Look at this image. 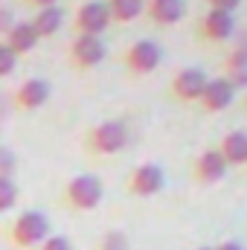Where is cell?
Segmentation results:
<instances>
[{"instance_id":"52a82bcc","label":"cell","mask_w":247,"mask_h":250,"mask_svg":"<svg viewBox=\"0 0 247 250\" xmlns=\"http://www.w3.org/2000/svg\"><path fill=\"white\" fill-rule=\"evenodd\" d=\"M198 35L206 44H224L236 35V15L221 12V9H206L204 18L198 21Z\"/></svg>"},{"instance_id":"7a4b0ae2","label":"cell","mask_w":247,"mask_h":250,"mask_svg":"<svg viewBox=\"0 0 247 250\" xmlns=\"http://www.w3.org/2000/svg\"><path fill=\"white\" fill-rule=\"evenodd\" d=\"M47 236H50V218L41 209H26L9 224V242L21 250L41 248Z\"/></svg>"},{"instance_id":"e0dca14e","label":"cell","mask_w":247,"mask_h":250,"mask_svg":"<svg viewBox=\"0 0 247 250\" xmlns=\"http://www.w3.org/2000/svg\"><path fill=\"white\" fill-rule=\"evenodd\" d=\"M29 23L35 26L38 38H53V35H59V32H62V26H64V9H62V6L38 9V12H35V18H32Z\"/></svg>"},{"instance_id":"8992f818","label":"cell","mask_w":247,"mask_h":250,"mask_svg":"<svg viewBox=\"0 0 247 250\" xmlns=\"http://www.w3.org/2000/svg\"><path fill=\"white\" fill-rule=\"evenodd\" d=\"M111 12H108V3L105 0H87L76 9V18H73V26L79 35H93V38H102V32L111 26Z\"/></svg>"},{"instance_id":"7402d4cb","label":"cell","mask_w":247,"mask_h":250,"mask_svg":"<svg viewBox=\"0 0 247 250\" xmlns=\"http://www.w3.org/2000/svg\"><path fill=\"white\" fill-rule=\"evenodd\" d=\"M15 67H18V56L6 47V41H0V79L12 76V73H15Z\"/></svg>"},{"instance_id":"9a60e30c","label":"cell","mask_w":247,"mask_h":250,"mask_svg":"<svg viewBox=\"0 0 247 250\" xmlns=\"http://www.w3.org/2000/svg\"><path fill=\"white\" fill-rule=\"evenodd\" d=\"M215 148L221 151L227 166H236V169L247 166V131H227Z\"/></svg>"},{"instance_id":"484cf974","label":"cell","mask_w":247,"mask_h":250,"mask_svg":"<svg viewBox=\"0 0 247 250\" xmlns=\"http://www.w3.org/2000/svg\"><path fill=\"white\" fill-rule=\"evenodd\" d=\"M215 250H245V245H242V242H236V239H227V242L215 245Z\"/></svg>"},{"instance_id":"2e32d148","label":"cell","mask_w":247,"mask_h":250,"mask_svg":"<svg viewBox=\"0 0 247 250\" xmlns=\"http://www.w3.org/2000/svg\"><path fill=\"white\" fill-rule=\"evenodd\" d=\"M224 79L233 84V90H239V87H247V38L245 41H239L230 53H227V59H224Z\"/></svg>"},{"instance_id":"277c9868","label":"cell","mask_w":247,"mask_h":250,"mask_svg":"<svg viewBox=\"0 0 247 250\" xmlns=\"http://www.w3.org/2000/svg\"><path fill=\"white\" fill-rule=\"evenodd\" d=\"M160 62H163V47H160L157 41H148V38L134 41V44L123 53L125 70L134 73V76H148V73H154V70L160 67Z\"/></svg>"},{"instance_id":"ffe728a7","label":"cell","mask_w":247,"mask_h":250,"mask_svg":"<svg viewBox=\"0 0 247 250\" xmlns=\"http://www.w3.org/2000/svg\"><path fill=\"white\" fill-rule=\"evenodd\" d=\"M99 250H131L128 245V236L120 230H108L102 239H99Z\"/></svg>"},{"instance_id":"83f0119b","label":"cell","mask_w":247,"mask_h":250,"mask_svg":"<svg viewBox=\"0 0 247 250\" xmlns=\"http://www.w3.org/2000/svg\"><path fill=\"white\" fill-rule=\"evenodd\" d=\"M242 105H245V111H247V93H245V99H242Z\"/></svg>"},{"instance_id":"d6986e66","label":"cell","mask_w":247,"mask_h":250,"mask_svg":"<svg viewBox=\"0 0 247 250\" xmlns=\"http://www.w3.org/2000/svg\"><path fill=\"white\" fill-rule=\"evenodd\" d=\"M18 204V184L12 178H0V212L15 209Z\"/></svg>"},{"instance_id":"3957f363","label":"cell","mask_w":247,"mask_h":250,"mask_svg":"<svg viewBox=\"0 0 247 250\" xmlns=\"http://www.w3.org/2000/svg\"><path fill=\"white\" fill-rule=\"evenodd\" d=\"M102 195H105V187L96 175H76L64 184L62 201L64 207H70L76 212H90L102 204Z\"/></svg>"},{"instance_id":"d4e9b609","label":"cell","mask_w":247,"mask_h":250,"mask_svg":"<svg viewBox=\"0 0 247 250\" xmlns=\"http://www.w3.org/2000/svg\"><path fill=\"white\" fill-rule=\"evenodd\" d=\"M209 3V9H221V12H233V9H239V3L242 0H206Z\"/></svg>"},{"instance_id":"6da1fadb","label":"cell","mask_w":247,"mask_h":250,"mask_svg":"<svg viewBox=\"0 0 247 250\" xmlns=\"http://www.w3.org/2000/svg\"><path fill=\"white\" fill-rule=\"evenodd\" d=\"M128 140H131V131L125 120H102L87 128L84 148L87 154H96V157H114L128 146Z\"/></svg>"},{"instance_id":"5b68a950","label":"cell","mask_w":247,"mask_h":250,"mask_svg":"<svg viewBox=\"0 0 247 250\" xmlns=\"http://www.w3.org/2000/svg\"><path fill=\"white\" fill-rule=\"evenodd\" d=\"M163 187H166V172L160 163H140L128 172V181H125V189L134 198H151L163 192Z\"/></svg>"},{"instance_id":"9c48e42d","label":"cell","mask_w":247,"mask_h":250,"mask_svg":"<svg viewBox=\"0 0 247 250\" xmlns=\"http://www.w3.org/2000/svg\"><path fill=\"white\" fill-rule=\"evenodd\" d=\"M206 82H209V76L201 67H184V70H178L172 76L169 90H172V96L178 102H198L204 87H206Z\"/></svg>"},{"instance_id":"ba28073f","label":"cell","mask_w":247,"mask_h":250,"mask_svg":"<svg viewBox=\"0 0 247 250\" xmlns=\"http://www.w3.org/2000/svg\"><path fill=\"white\" fill-rule=\"evenodd\" d=\"M108 56V47L102 38H93V35H76L73 44H70V64L76 70H93L105 62Z\"/></svg>"},{"instance_id":"f1b7e54d","label":"cell","mask_w":247,"mask_h":250,"mask_svg":"<svg viewBox=\"0 0 247 250\" xmlns=\"http://www.w3.org/2000/svg\"><path fill=\"white\" fill-rule=\"evenodd\" d=\"M198 250H215V248H198Z\"/></svg>"},{"instance_id":"8fae6325","label":"cell","mask_w":247,"mask_h":250,"mask_svg":"<svg viewBox=\"0 0 247 250\" xmlns=\"http://www.w3.org/2000/svg\"><path fill=\"white\" fill-rule=\"evenodd\" d=\"M227 169L230 166H227V160L221 157L218 148H204L195 157V163H192V178L198 184H204V187H212V184H218V181L227 178Z\"/></svg>"},{"instance_id":"4316f807","label":"cell","mask_w":247,"mask_h":250,"mask_svg":"<svg viewBox=\"0 0 247 250\" xmlns=\"http://www.w3.org/2000/svg\"><path fill=\"white\" fill-rule=\"evenodd\" d=\"M23 3H29V6H35V9H47V6H59V0H23Z\"/></svg>"},{"instance_id":"7c38bea8","label":"cell","mask_w":247,"mask_h":250,"mask_svg":"<svg viewBox=\"0 0 247 250\" xmlns=\"http://www.w3.org/2000/svg\"><path fill=\"white\" fill-rule=\"evenodd\" d=\"M233 102H236V90H233V84H230L224 76L209 79L206 87H204V93H201V99H198V105H201L204 114H221V111H227Z\"/></svg>"},{"instance_id":"ac0fdd59","label":"cell","mask_w":247,"mask_h":250,"mask_svg":"<svg viewBox=\"0 0 247 250\" xmlns=\"http://www.w3.org/2000/svg\"><path fill=\"white\" fill-rule=\"evenodd\" d=\"M114 23H131L145 12V0H105Z\"/></svg>"},{"instance_id":"30bf717a","label":"cell","mask_w":247,"mask_h":250,"mask_svg":"<svg viewBox=\"0 0 247 250\" xmlns=\"http://www.w3.org/2000/svg\"><path fill=\"white\" fill-rule=\"evenodd\" d=\"M50 96H53L50 82L41 79V76H32V79L21 82L15 87V108L18 111H38V108H44L50 102Z\"/></svg>"},{"instance_id":"cb8c5ba5","label":"cell","mask_w":247,"mask_h":250,"mask_svg":"<svg viewBox=\"0 0 247 250\" xmlns=\"http://www.w3.org/2000/svg\"><path fill=\"white\" fill-rule=\"evenodd\" d=\"M15 26V12L12 9H6V6H0V41L9 35V29Z\"/></svg>"},{"instance_id":"5bb4252c","label":"cell","mask_w":247,"mask_h":250,"mask_svg":"<svg viewBox=\"0 0 247 250\" xmlns=\"http://www.w3.org/2000/svg\"><path fill=\"white\" fill-rule=\"evenodd\" d=\"M3 41H6V47L21 59V56L32 53L41 38H38V32H35V26H32L29 21H15V26L9 29V35H6Z\"/></svg>"},{"instance_id":"603a6c76","label":"cell","mask_w":247,"mask_h":250,"mask_svg":"<svg viewBox=\"0 0 247 250\" xmlns=\"http://www.w3.org/2000/svg\"><path fill=\"white\" fill-rule=\"evenodd\" d=\"M41 250H73V245H70V239L67 236H47L44 242H41Z\"/></svg>"},{"instance_id":"4fadbf2b","label":"cell","mask_w":247,"mask_h":250,"mask_svg":"<svg viewBox=\"0 0 247 250\" xmlns=\"http://www.w3.org/2000/svg\"><path fill=\"white\" fill-rule=\"evenodd\" d=\"M145 15L157 26H175L184 21L186 3L184 0H145Z\"/></svg>"},{"instance_id":"44dd1931","label":"cell","mask_w":247,"mask_h":250,"mask_svg":"<svg viewBox=\"0 0 247 250\" xmlns=\"http://www.w3.org/2000/svg\"><path fill=\"white\" fill-rule=\"evenodd\" d=\"M18 169V154L9 146H0V178H12Z\"/></svg>"}]
</instances>
